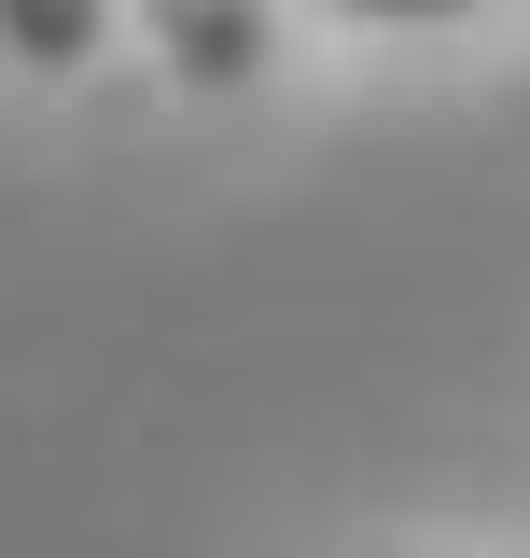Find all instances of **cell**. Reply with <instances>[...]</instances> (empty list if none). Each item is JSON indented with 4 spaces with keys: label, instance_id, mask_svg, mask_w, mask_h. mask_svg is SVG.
Returning a JSON list of instances; mask_svg holds the SVG:
<instances>
[{
    "label": "cell",
    "instance_id": "obj_2",
    "mask_svg": "<svg viewBox=\"0 0 530 558\" xmlns=\"http://www.w3.org/2000/svg\"><path fill=\"white\" fill-rule=\"evenodd\" d=\"M0 43L28 70H84L98 43H112V0H0Z\"/></svg>",
    "mask_w": 530,
    "mask_h": 558
},
{
    "label": "cell",
    "instance_id": "obj_3",
    "mask_svg": "<svg viewBox=\"0 0 530 558\" xmlns=\"http://www.w3.org/2000/svg\"><path fill=\"white\" fill-rule=\"evenodd\" d=\"M335 14H474V0H335Z\"/></svg>",
    "mask_w": 530,
    "mask_h": 558
},
{
    "label": "cell",
    "instance_id": "obj_1",
    "mask_svg": "<svg viewBox=\"0 0 530 558\" xmlns=\"http://www.w3.org/2000/svg\"><path fill=\"white\" fill-rule=\"evenodd\" d=\"M182 84H252L265 70V0H140Z\"/></svg>",
    "mask_w": 530,
    "mask_h": 558
}]
</instances>
